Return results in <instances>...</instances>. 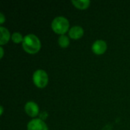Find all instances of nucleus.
Here are the masks:
<instances>
[{
  "instance_id": "2eb2a0df",
  "label": "nucleus",
  "mask_w": 130,
  "mask_h": 130,
  "mask_svg": "<svg viewBox=\"0 0 130 130\" xmlns=\"http://www.w3.org/2000/svg\"><path fill=\"white\" fill-rule=\"evenodd\" d=\"M0 110H1V115H2V113H3V107H0Z\"/></svg>"
},
{
  "instance_id": "6e6552de",
  "label": "nucleus",
  "mask_w": 130,
  "mask_h": 130,
  "mask_svg": "<svg viewBox=\"0 0 130 130\" xmlns=\"http://www.w3.org/2000/svg\"><path fill=\"white\" fill-rule=\"evenodd\" d=\"M0 33H1V37H0V45L3 46L6 44L8 40H10L11 35L8 29H6L4 27H0Z\"/></svg>"
},
{
  "instance_id": "f8f14e48",
  "label": "nucleus",
  "mask_w": 130,
  "mask_h": 130,
  "mask_svg": "<svg viewBox=\"0 0 130 130\" xmlns=\"http://www.w3.org/2000/svg\"><path fill=\"white\" fill-rule=\"evenodd\" d=\"M47 118V113L46 112H43L42 113H40V119L42 120H44L45 119Z\"/></svg>"
},
{
  "instance_id": "9b49d317",
  "label": "nucleus",
  "mask_w": 130,
  "mask_h": 130,
  "mask_svg": "<svg viewBox=\"0 0 130 130\" xmlns=\"http://www.w3.org/2000/svg\"><path fill=\"white\" fill-rule=\"evenodd\" d=\"M11 40L14 43H20L23 42L24 37H22V35L20 33L15 32L12 34L11 36Z\"/></svg>"
},
{
  "instance_id": "4468645a",
  "label": "nucleus",
  "mask_w": 130,
  "mask_h": 130,
  "mask_svg": "<svg viewBox=\"0 0 130 130\" xmlns=\"http://www.w3.org/2000/svg\"><path fill=\"white\" fill-rule=\"evenodd\" d=\"M0 51H1V56H0V58L2 59L3 57V55H4V51H3V48L1 46L0 47Z\"/></svg>"
},
{
  "instance_id": "f257e3e1",
  "label": "nucleus",
  "mask_w": 130,
  "mask_h": 130,
  "mask_svg": "<svg viewBox=\"0 0 130 130\" xmlns=\"http://www.w3.org/2000/svg\"><path fill=\"white\" fill-rule=\"evenodd\" d=\"M22 47L25 52L30 54H35L41 48V43L39 38L34 34H27L24 37Z\"/></svg>"
},
{
  "instance_id": "9d476101",
  "label": "nucleus",
  "mask_w": 130,
  "mask_h": 130,
  "mask_svg": "<svg viewBox=\"0 0 130 130\" xmlns=\"http://www.w3.org/2000/svg\"><path fill=\"white\" fill-rule=\"evenodd\" d=\"M58 43H59V45L62 47V48H66L69 46V38L66 36V35H61L59 37V40H58Z\"/></svg>"
},
{
  "instance_id": "39448f33",
  "label": "nucleus",
  "mask_w": 130,
  "mask_h": 130,
  "mask_svg": "<svg viewBox=\"0 0 130 130\" xmlns=\"http://www.w3.org/2000/svg\"><path fill=\"white\" fill-rule=\"evenodd\" d=\"M91 49L93 53H95L96 55H102L106 52L107 49V45L105 41L98 40L93 43Z\"/></svg>"
},
{
  "instance_id": "1a4fd4ad",
  "label": "nucleus",
  "mask_w": 130,
  "mask_h": 130,
  "mask_svg": "<svg viewBox=\"0 0 130 130\" xmlns=\"http://www.w3.org/2000/svg\"><path fill=\"white\" fill-rule=\"evenodd\" d=\"M72 3L75 8L81 10H84L89 7L91 2L89 0H72Z\"/></svg>"
},
{
  "instance_id": "f03ea898",
  "label": "nucleus",
  "mask_w": 130,
  "mask_h": 130,
  "mask_svg": "<svg viewBox=\"0 0 130 130\" xmlns=\"http://www.w3.org/2000/svg\"><path fill=\"white\" fill-rule=\"evenodd\" d=\"M53 30L61 35H64L69 28V22L67 18L62 16L56 17L53 19L51 24Z\"/></svg>"
},
{
  "instance_id": "7ed1b4c3",
  "label": "nucleus",
  "mask_w": 130,
  "mask_h": 130,
  "mask_svg": "<svg viewBox=\"0 0 130 130\" xmlns=\"http://www.w3.org/2000/svg\"><path fill=\"white\" fill-rule=\"evenodd\" d=\"M33 81L34 85L40 88H45L49 82V77L47 73L42 69H39L34 72L33 75Z\"/></svg>"
},
{
  "instance_id": "20e7f679",
  "label": "nucleus",
  "mask_w": 130,
  "mask_h": 130,
  "mask_svg": "<svg viewBox=\"0 0 130 130\" xmlns=\"http://www.w3.org/2000/svg\"><path fill=\"white\" fill-rule=\"evenodd\" d=\"M27 130H49L45 122L40 119H34L27 124Z\"/></svg>"
},
{
  "instance_id": "423d86ee",
  "label": "nucleus",
  "mask_w": 130,
  "mask_h": 130,
  "mask_svg": "<svg viewBox=\"0 0 130 130\" xmlns=\"http://www.w3.org/2000/svg\"><path fill=\"white\" fill-rule=\"evenodd\" d=\"M24 110L29 117H35L39 113V107L35 102L28 101L24 106Z\"/></svg>"
},
{
  "instance_id": "ddd939ff",
  "label": "nucleus",
  "mask_w": 130,
  "mask_h": 130,
  "mask_svg": "<svg viewBox=\"0 0 130 130\" xmlns=\"http://www.w3.org/2000/svg\"><path fill=\"white\" fill-rule=\"evenodd\" d=\"M5 21V15L3 14V13H0V23L1 24H3Z\"/></svg>"
},
{
  "instance_id": "0eeeda50",
  "label": "nucleus",
  "mask_w": 130,
  "mask_h": 130,
  "mask_svg": "<svg viewBox=\"0 0 130 130\" xmlns=\"http://www.w3.org/2000/svg\"><path fill=\"white\" fill-rule=\"evenodd\" d=\"M69 35L72 39H74V40L80 39L84 35V30L80 26L72 27L69 31Z\"/></svg>"
}]
</instances>
